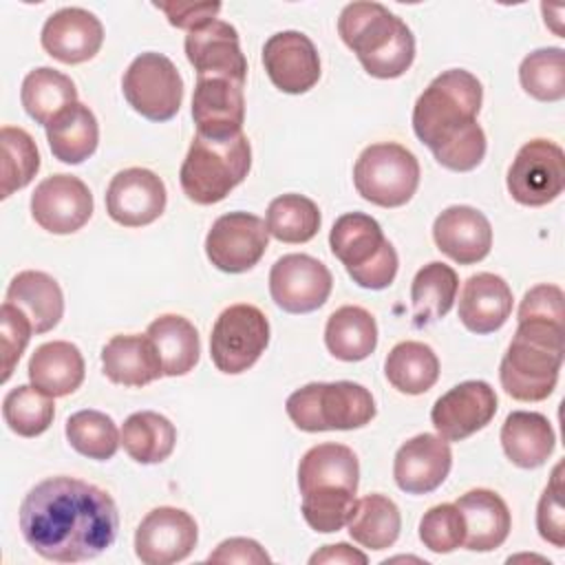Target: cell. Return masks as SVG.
<instances>
[{"instance_id":"6da1fadb","label":"cell","mask_w":565,"mask_h":565,"mask_svg":"<svg viewBox=\"0 0 565 565\" xmlns=\"http://www.w3.org/2000/svg\"><path fill=\"white\" fill-rule=\"evenodd\" d=\"M18 523L26 545L42 558L82 563L115 543L119 512L115 499L99 486L60 475L24 494Z\"/></svg>"},{"instance_id":"7a4b0ae2","label":"cell","mask_w":565,"mask_h":565,"mask_svg":"<svg viewBox=\"0 0 565 565\" xmlns=\"http://www.w3.org/2000/svg\"><path fill=\"white\" fill-rule=\"evenodd\" d=\"M481 82L466 68L439 73L413 106V130L439 166L470 172L486 157V132L477 124Z\"/></svg>"},{"instance_id":"3957f363","label":"cell","mask_w":565,"mask_h":565,"mask_svg":"<svg viewBox=\"0 0 565 565\" xmlns=\"http://www.w3.org/2000/svg\"><path fill=\"white\" fill-rule=\"evenodd\" d=\"M360 483V463L344 444H318L298 463L300 512L307 525L320 534L338 532L347 525Z\"/></svg>"},{"instance_id":"277c9868","label":"cell","mask_w":565,"mask_h":565,"mask_svg":"<svg viewBox=\"0 0 565 565\" xmlns=\"http://www.w3.org/2000/svg\"><path fill=\"white\" fill-rule=\"evenodd\" d=\"M338 33L371 77L395 79L415 60L413 31L380 2L347 4L338 18Z\"/></svg>"},{"instance_id":"5b68a950","label":"cell","mask_w":565,"mask_h":565,"mask_svg":"<svg viewBox=\"0 0 565 565\" xmlns=\"http://www.w3.org/2000/svg\"><path fill=\"white\" fill-rule=\"evenodd\" d=\"M563 364V324L519 320L512 342L499 364L503 391L519 402L547 399Z\"/></svg>"},{"instance_id":"8992f818","label":"cell","mask_w":565,"mask_h":565,"mask_svg":"<svg viewBox=\"0 0 565 565\" xmlns=\"http://www.w3.org/2000/svg\"><path fill=\"white\" fill-rule=\"evenodd\" d=\"M249 168L252 146L247 135L241 132L223 141L194 135L179 170L181 190L190 201L212 205L243 183Z\"/></svg>"},{"instance_id":"52a82bcc","label":"cell","mask_w":565,"mask_h":565,"mask_svg":"<svg viewBox=\"0 0 565 565\" xmlns=\"http://www.w3.org/2000/svg\"><path fill=\"white\" fill-rule=\"evenodd\" d=\"M285 411L296 428L305 433L353 430L366 426L375 417V399L371 391L358 382H311L296 388Z\"/></svg>"},{"instance_id":"ba28073f","label":"cell","mask_w":565,"mask_h":565,"mask_svg":"<svg viewBox=\"0 0 565 565\" xmlns=\"http://www.w3.org/2000/svg\"><path fill=\"white\" fill-rule=\"evenodd\" d=\"M329 247L344 265L355 285L386 289L397 276V252L384 236L380 223L364 212H347L335 218L329 232Z\"/></svg>"},{"instance_id":"9c48e42d","label":"cell","mask_w":565,"mask_h":565,"mask_svg":"<svg viewBox=\"0 0 565 565\" xmlns=\"http://www.w3.org/2000/svg\"><path fill=\"white\" fill-rule=\"evenodd\" d=\"M353 185L358 194L373 205H406L419 185V161L402 143H371L360 152L353 166Z\"/></svg>"},{"instance_id":"30bf717a","label":"cell","mask_w":565,"mask_h":565,"mask_svg":"<svg viewBox=\"0 0 565 565\" xmlns=\"http://www.w3.org/2000/svg\"><path fill=\"white\" fill-rule=\"evenodd\" d=\"M269 344L265 313L247 302L223 309L212 327L210 355L221 373L238 375L256 364Z\"/></svg>"},{"instance_id":"8fae6325","label":"cell","mask_w":565,"mask_h":565,"mask_svg":"<svg viewBox=\"0 0 565 565\" xmlns=\"http://www.w3.org/2000/svg\"><path fill=\"white\" fill-rule=\"evenodd\" d=\"M121 90L135 113L150 121L172 119L183 102V79L163 53L137 55L121 77Z\"/></svg>"},{"instance_id":"7c38bea8","label":"cell","mask_w":565,"mask_h":565,"mask_svg":"<svg viewBox=\"0 0 565 565\" xmlns=\"http://www.w3.org/2000/svg\"><path fill=\"white\" fill-rule=\"evenodd\" d=\"M510 196L527 207H541L558 199L565 188V152L550 139L523 143L508 168Z\"/></svg>"},{"instance_id":"4fadbf2b","label":"cell","mask_w":565,"mask_h":565,"mask_svg":"<svg viewBox=\"0 0 565 565\" xmlns=\"http://www.w3.org/2000/svg\"><path fill=\"white\" fill-rule=\"evenodd\" d=\"M267 245L269 232L260 216L227 212L212 223L205 236V256L225 274H243L263 258Z\"/></svg>"},{"instance_id":"5bb4252c","label":"cell","mask_w":565,"mask_h":565,"mask_svg":"<svg viewBox=\"0 0 565 565\" xmlns=\"http://www.w3.org/2000/svg\"><path fill=\"white\" fill-rule=\"evenodd\" d=\"M333 287L324 263L309 254H285L269 271L271 300L287 313H311L320 309Z\"/></svg>"},{"instance_id":"9a60e30c","label":"cell","mask_w":565,"mask_h":565,"mask_svg":"<svg viewBox=\"0 0 565 565\" xmlns=\"http://www.w3.org/2000/svg\"><path fill=\"white\" fill-rule=\"evenodd\" d=\"M199 527L190 512L172 505L150 510L135 532V554L143 565H172L192 554Z\"/></svg>"},{"instance_id":"2e32d148","label":"cell","mask_w":565,"mask_h":565,"mask_svg":"<svg viewBox=\"0 0 565 565\" xmlns=\"http://www.w3.org/2000/svg\"><path fill=\"white\" fill-rule=\"evenodd\" d=\"M33 221L51 234H73L93 216V194L73 174H51L31 194Z\"/></svg>"},{"instance_id":"e0dca14e","label":"cell","mask_w":565,"mask_h":565,"mask_svg":"<svg viewBox=\"0 0 565 565\" xmlns=\"http://www.w3.org/2000/svg\"><path fill=\"white\" fill-rule=\"evenodd\" d=\"M497 413V393L483 380H468L446 391L430 411V422L446 441H463L486 428Z\"/></svg>"},{"instance_id":"ac0fdd59","label":"cell","mask_w":565,"mask_h":565,"mask_svg":"<svg viewBox=\"0 0 565 565\" xmlns=\"http://www.w3.org/2000/svg\"><path fill=\"white\" fill-rule=\"evenodd\" d=\"M168 203L166 183L148 168L119 170L106 188V212L124 227L154 223Z\"/></svg>"},{"instance_id":"d6986e66","label":"cell","mask_w":565,"mask_h":565,"mask_svg":"<svg viewBox=\"0 0 565 565\" xmlns=\"http://www.w3.org/2000/svg\"><path fill=\"white\" fill-rule=\"evenodd\" d=\"M243 82L230 77H196L192 95V119L196 135L205 139H232L245 121Z\"/></svg>"},{"instance_id":"ffe728a7","label":"cell","mask_w":565,"mask_h":565,"mask_svg":"<svg viewBox=\"0 0 565 565\" xmlns=\"http://www.w3.org/2000/svg\"><path fill=\"white\" fill-rule=\"evenodd\" d=\"M263 66L271 84L289 95L313 88L320 79V55L300 31H278L263 46Z\"/></svg>"},{"instance_id":"44dd1931","label":"cell","mask_w":565,"mask_h":565,"mask_svg":"<svg viewBox=\"0 0 565 565\" xmlns=\"http://www.w3.org/2000/svg\"><path fill=\"white\" fill-rule=\"evenodd\" d=\"M185 55L196 77H230L243 84L247 79V60L241 51L238 33L218 18L188 31Z\"/></svg>"},{"instance_id":"7402d4cb","label":"cell","mask_w":565,"mask_h":565,"mask_svg":"<svg viewBox=\"0 0 565 565\" xmlns=\"http://www.w3.org/2000/svg\"><path fill=\"white\" fill-rule=\"evenodd\" d=\"M452 468V450L439 435L422 433L404 441L393 461V477L406 494H428L437 490Z\"/></svg>"},{"instance_id":"603a6c76","label":"cell","mask_w":565,"mask_h":565,"mask_svg":"<svg viewBox=\"0 0 565 565\" xmlns=\"http://www.w3.org/2000/svg\"><path fill=\"white\" fill-rule=\"evenodd\" d=\"M42 49L62 64H82L93 60L104 42L99 18L82 7H64L51 13L40 35Z\"/></svg>"},{"instance_id":"cb8c5ba5","label":"cell","mask_w":565,"mask_h":565,"mask_svg":"<svg viewBox=\"0 0 565 565\" xmlns=\"http://www.w3.org/2000/svg\"><path fill=\"white\" fill-rule=\"evenodd\" d=\"M433 238L437 249L455 263L475 265L490 254L492 227L477 207L450 205L435 218Z\"/></svg>"},{"instance_id":"d4e9b609","label":"cell","mask_w":565,"mask_h":565,"mask_svg":"<svg viewBox=\"0 0 565 565\" xmlns=\"http://www.w3.org/2000/svg\"><path fill=\"white\" fill-rule=\"evenodd\" d=\"M455 505L463 516V547L470 552H492L510 534L512 516L505 501L488 488H475L461 494Z\"/></svg>"},{"instance_id":"484cf974","label":"cell","mask_w":565,"mask_h":565,"mask_svg":"<svg viewBox=\"0 0 565 565\" xmlns=\"http://www.w3.org/2000/svg\"><path fill=\"white\" fill-rule=\"evenodd\" d=\"M512 313V289L510 285L490 271L472 274L461 289L459 298V320L461 324L486 335L501 329Z\"/></svg>"},{"instance_id":"4316f807","label":"cell","mask_w":565,"mask_h":565,"mask_svg":"<svg viewBox=\"0 0 565 565\" xmlns=\"http://www.w3.org/2000/svg\"><path fill=\"white\" fill-rule=\"evenodd\" d=\"M102 371L119 386H146L163 375L161 360L148 335H113L102 349Z\"/></svg>"},{"instance_id":"83f0119b","label":"cell","mask_w":565,"mask_h":565,"mask_svg":"<svg viewBox=\"0 0 565 565\" xmlns=\"http://www.w3.org/2000/svg\"><path fill=\"white\" fill-rule=\"evenodd\" d=\"M4 300L31 320L35 333L55 329L64 316V294L57 280L46 271L24 269L15 274L7 287Z\"/></svg>"},{"instance_id":"f1b7e54d","label":"cell","mask_w":565,"mask_h":565,"mask_svg":"<svg viewBox=\"0 0 565 565\" xmlns=\"http://www.w3.org/2000/svg\"><path fill=\"white\" fill-rule=\"evenodd\" d=\"M26 371L35 388L51 397H64L82 386L86 366L82 351L73 342L53 340L33 351Z\"/></svg>"},{"instance_id":"f546056e","label":"cell","mask_w":565,"mask_h":565,"mask_svg":"<svg viewBox=\"0 0 565 565\" xmlns=\"http://www.w3.org/2000/svg\"><path fill=\"white\" fill-rule=\"evenodd\" d=\"M505 457L525 470L543 466L556 446L550 419L534 411H512L501 426Z\"/></svg>"},{"instance_id":"4dcf8cb0","label":"cell","mask_w":565,"mask_h":565,"mask_svg":"<svg viewBox=\"0 0 565 565\" xmlns=\"http://www.w3.org/2000/svg\"><path fill=\"white\" fill-rule=\"evenodd\" d=\"M44 128H46L49 148L53 157L62 163L77 166L97 150V143H99L97 117L82 102L68 104Z\"/></svg>"},{"instance_id":"1f68e13d","label":"cell","mask_w":565,"mask_h":565,"mask_svg":"<svg viewBox=\"0 0 565 565\" xmlns=\"http://www.w3.org/2000/svg\"><path fill=\"white\" fill-rule=\"evenodd\" d=\"M146 335L157 349L163 375H185L196 366L201 355V340L188 318L179 313H163L148 324Z\"/></svg>"},{"instance_id":"d6a6232c","label":"cell","mask_w":565,"mask_h":565,"mask_svg":"<svg viewBox=\"0 0 565 565\" xmlns=\"http://www.w3.org/2000/svg\"><path fill=\"white\" fill-rule=\"evenodd\" d=\"M324 344L342 362L366 360L377 347V322L364 307L344 305L329 316Z\"/></svg>"},{"instance_id":"836d02e7","label":"cell","mask_w":565,"mask_h":565,"mask_svg":"<svg viewBox=\"0 0 565 565\" xmlns=\"http://www.w3.org/2000/svg\"><path fill=\"white\" fill-rule=\"evenodd\" d=\"M347 530L355 543L366 550L382 552L391 547L402 530L399 508L386 494H366L355 499V508L347 521Z\"/></svg>"},{"instance_id":"e575fe53","label":"cell","mask_w":565,"mask_h":565,"mask_svg":"<svg viewBox=\"0 0 565 565\" xmlns=\"http://www.w3.org/2000/svg\"><path fill=\"white\" fill-rule=\"evenodd\" d=\"M384 375L399 393L422 395L439 380V358L428 344L404 340L388 351L384 360Z\"/></svg>"},{"instance_id":"d590c367","label":"cell","mask_w":565,"mask_h":565,"mask_svg":"<svg viewBox=\"0 0 565 565\" xmlns=\"http://www.w3.org/2000/svg\"><path fill=\"white\" fill-rule=\"evenodd\" d=\"M121 446L137 463H161L177 446V428L161 413L139 411L124 422Z\"/></svg>"},{"instance_id":"8d00e7d4","label":"cell","mask_w":565,"mask_h":565,"mask_svg":"<svg viewBox=\"0 0 565 565\" xmlns=\"http://www.w3.org/2000/svg\"><path fill=\"white\" fill-rule=\"evenodd\" d=\"M20 99L26 115L46 126L60 110L77 102V88L68 75L51 66H38L22 79Z\"/></svg>"},{"instance_id":"74e56055","label":"cell","mask_w":565,"mask_h":565,"mask_svg":"<svg viewBox=\"0 0 565 565\" xmlns=\"http://www.w3.org/2000/svg\"><path fill=\"white\" fill-rule=\"evenodd\" d=\"M457 289H459V278L450 265L439 260L424 265L411 282L415 322L422 327L444 318L452 309Z\"/></svg>"},{"instance_id":"f35d334b","label":"cell","mask_w":565,"mask_h":565,"mask_svg":"<svg viewBox=\"0 0 565 565\" xmlns=\"http://www.w3.org/2000/svg\"><path fill=\"white\" fill-rule=\"evenodd\" d=\"M64 433L73 450L95 461L113 459L121 444V430H117L113 417L95 408L73 413L66 419Z\"/></svg>"},{"instance_id":"ab89813d","label":"cell","mask_w":565,"mask_h":565,"mask_svg":"<svg viewBox=\"0 0 565 565\" xmlns=\"http://www.w3.org/2000/svg\"><path fill=\"white\" fill-rule=\"evenodd\" d=\"M322 216L318 205L302 194L276 196L265 216L267 232L282 243H307L320 230Z\"/></svg>"},{"instance_id":"60d3db41","label":"cell","mask_w":565,"mask_h":565,"mask_svg":"<svg viewBox=\"0 0 565 565\" xmlns=\"http://www.w3.org/2000/svg\"><path fill=\"white\" fill-rule=\"evenodd\" d=\"M2 417L9 430L15 435L38 437L51 426L55 417V404L51 395L42 393L33 384H20L4 395Z\"/></svg>"},{"instance_id":"b9f144b4","label":"cell","mask_w":565,"mask_h":565,"mask_svg":"<svg viewBox=\"0 0 565 565\" xmlns=\"http://www.w3.org/2000/svg\"><path fill=\"white\" fill-rule=\"evenodd\" d=\"M0 148H2V185L0 196L7 199L15 190L26 188L35 172L40 170V152L33 137L24 128L2 126L0 128Z\"/></svg>"},{"instance_id":"7bdbcfd3","label":"cell","mask_w":565,"mask_h":565,"mask_svg":"<svg viewBox=\"0 0 565 565\" xmlns=\"http://www.w3.org/2000/svg\"><path fill=\"white\" fill-rule=\"evenodd\" d=\"M523 90L539 102H558L565 97V51L561 46L536 49L519 66Z\"/></svg>"},{"instance_id":"ee69618b","label":"cell","mask_w":565,"mask_h":565,"mask_svg":"<svg viewBox=\"0 0 565 565\" xmlns=\"http://www.w3.org/2000/svg\"><path fill=\"white\" fill-rule=\"evenodd\" d=\"M463 516L455 503H439L424 512L419 541L435 554H448L463 543Z\"/></svg>"},{"instance_id":"f6af8a7d","label":"cell","mask_w":565,"mask_h":565,"mask_svg":"<svg viewBox=\"0 0 565 565\" xmlns=\"http://www.w3.org/2000/svg\"><path fill=\"white\" fill-rule=\"evenodd\" d=\"M563 463H556L552 479L545 486L536 508V530L543 541L554 547H565V508H563Z\"/></svg>"},{"instance_id":"bcb514c9","label":"cell","mask_w":565,"mask_h":565,"mask_svg":"<svg viewBox=\"0 0 565 565\" xmlns=\"http://www.w3.org/2000/svg\"><path fill=\"white\" fill-rule=\"evenodd\" d=\"M33 333L31 320L11 302L0 307V344H2V382H7L24 353L29 338Z\"/></svg>"},{"instance_id":"7dc6e473","label":"cell","mask_w":565,"mask_h":565,"mask_svg":"<svg viewBox=\"0 0 565 565\" xmlns=\"http://www.w3.org/2000/svg\"><path fill=\"white\" fill-rule=\"evenodd\" d=\"M565 294L558 285L541 282L525 291L521 305H519V320H550L563 324L565 311H563Z\"/></svg>"},{"instance_id":"c3c4849f","label":"cell","mask_w":565,"mask_h":565,"mask_svg":"<svg viewBox=\"0 0 565 565\" xmlns=\"http://www.w3.org/2000/svg\"><path fill=\"white\" fill-rule=\"evenodd\" d=\"M154 7L168 15L172 26L185 31L214 20L221 11L218 2H154Z\"/></svg>"},{"instance_id":"681fc988","label":"cell","mask_w":565,"mask_h":565,"mask_svg":"<svg viewBox=\"0 0 565 565\" xmlns=\"http://www.w3.org/2000/svg\"><path fill=\"white\" fill-rule=\"evenodd\" d=\"M210 563H249V565H260V563H269V554L260 547L258 541L254 539H245V536H234V539H225L223 543L216 545L214 552H210L207 556Z\"/></svg>"},{"instance_id":"f907efd6","label":"cell","mask_w":565,"mask_h":565,"mask_svg":"<svg viewBox=\"0 0 565 565\" xmlns=\"http://www.w3.org/2000/svg\"><path fill=\"white\" fill-rule=\"evenodd\" d=\"M311 565L318 563H342V565H366L369 556L355 547H351L349 543H335V545H324L322 550H318L316 554H311L309 558Z\"/></svg>"}]
</instances>
